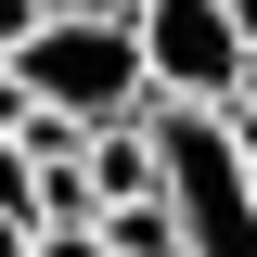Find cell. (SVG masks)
Here are the masks:
<instances>
[{"mask_svg": "<svg viewBox=\"0 0 257 257\" xmlns=\"http://www.w3.org/2000/svg\"><path fill=\"white\" fill-rule=\"evenodd\" d=\"M13 77L39 90V116H77V128H128V116H155L142 39H128L116 13H39L26 52H13Z\"/></svg>", "mask_w": 257, "mask_h": 257, "instance_id": "1", "label": "cell"}, {"mask_svg": "<svg viewBox=\"0 0 257 257\" xmlns=\"http://www.w3.org/2000/svg\"><path fill=\"white\" fill-rule=\"evenodd\" d=\"M155 155H167L180 244H193V257H257V180H244V155L219 142V116H193V103H155Z\"/></svg>", "mask_w": 257, "mask_h": 257, "instance_id": "2", "label": "cell"}, {"mask_svg": "<svg viewBox=\"0 0 257 257\" xmlns=\"http://www.w3.org/2000/svg\"><path fill=\"white\" fill-rule=\"evenodd\" d=\"M128 39H142V77H155V103H193V116H219V103L257 77L244 26H231L219 0H142V13H128Z\"/></svg>", "mask_w": 257, "mask_h": 257, "instance_id": "3", "label": "cell"}, {"mask_svg": "<svg viewBox=\"0 0 257 257\" xmlns=\"http://www.w3.org/2000/svg\"><path fill=\"white\" fill-rule=\"evenodd\" d=\"M142 193H167L155 116H128V128H90V206H142Z\"/></svg>", "mask_w": 257, "mask_h": 257, "instance_id": "4", "label": "cell"}, {"mask_svg": "<svg viewBox=\"0 0 257 257\" xmlns=\"http://www.w3.org/2000/svg\"><path fill=\"white\" fill-rule=\"evenodd\" d=\"M103 244H116V257H193L167 193H142V206H103Z\"/></svg>", "mask_w": 257, "mask_h": 257, "instance_id": "5", "label": "cell"}, {"mask_svg": "<svg viewBox=\"0 0 257 257\" xmlns=\"http://www.w3.org/2000/svg\"><path fill=\"white\" fill-rule=\"evenodd\" d=\"M0 219L39 231V167H26V142H0Z\"/></svg>", "mask_w": 257, "mask_h": 257, "instance_id": "6", "label": "cell"}, {"mask_svg": "<svg viewBox=\"0 0 257 257\" xmlns=\"http://www.w3.org/2000/svg\"><path fill=\"white\" fill-rule=\"evenodd\" d=\"M26 257H116V244H103V219H64V231H26Z\"/></svg>", "mask_w": 257, "mask_h": 257, "instance_id": "7", "label": "cell"}, {"mask_svg": "<svg viewBox=\"0 0 257 257\" xmlns=\"http://www.w3.org/2000/svg\"><path fill=\"white\" fill-rule=\"evenodd\" d=\"M219 142H231V155H244V180H257V77H244V90L219 103Z\"/></svg>", "mask_w": 257, "mask_h": 257, "instance_id": "8", "label": "cell"}, {"mask_svg": "<svg viewBox=\"0 0 257 257\" xmlns=\"http://www.w3.org/2000/svg\"><path fill=\"white\" fill-rule=\"evenodd\" d=\"M26 116H39V90L13 77V52H0V142H26Z\"/></svg>", "mask_w": 257, "mask_h": 257, "instance_id": "9", "label": "cell"}, {"mask_svg": "<svg viewBox=\"0 0 257 257\" xmlns=\"http://www.w3.org/2000/svg\"><path fill=\"white\" fill-rule=\"evenodd\" d=\"M52 13V0H0V52H26V26Z\"/></svg>", "mask_w": 257, "mask_h": 257, "instance_id": "10", "label": "cell"}, {"mask_svg": "<svg viewBox=\"0 0 257 257\" xmlns=\"http://www.w3.org/2000/svg\"><path fill=\"white\" fill-rule=\"evenodd\" d=\"M52 13H116V26H128V13H142V0H52Z\"/></svg>", "mask_w": 257, "mask_h": 257, "instance_id": "11", "label": "cell"}, {"mask_svg": "<svg viewBox=\"0 0 257 257\" xmlns=\"http://www.w3.org/2000/svg\"><path fill=\"white\" fill-rule=\"evenodd\" d=\"M219 13H231V26H244V52H257V0H219Z\"/></svg>", "mask_w": 257, "mask_h": 257, "instance_id": "12", "label": "cell"}, {"mask_svg": "<svg viewBox=\"0 0 257 257\" xmlns=\"http://www.w3.org/2000/svg\"><path fill=\"white\" fill-rule=\"evenodd\" d=\"M0 257H26V219H0Z\"/></svg>", "mask_w": 257, "mask_h": 257, "instance_id": "13", "label": "cell"}]
</instances>
